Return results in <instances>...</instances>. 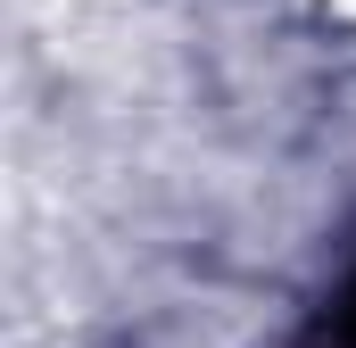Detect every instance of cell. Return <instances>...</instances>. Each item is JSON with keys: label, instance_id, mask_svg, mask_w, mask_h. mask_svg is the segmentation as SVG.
<instances>
[{"label": "cell", "instance_id": "1", "mask_svg": "<svg viewBox=\"0 0 356 348\" xmlns=\"http://www.w3.org/2000/svg\"><path fill=\"white\" fill-rule=\"evenodd\" d=\"M348 340H356V290H348Z\"/></svg>", "mask_w": 356, "mask_h": 348}]
</instances>
